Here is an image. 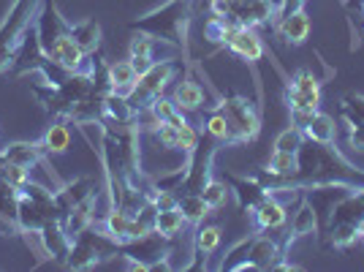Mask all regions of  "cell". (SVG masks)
Here are the masks:
<instances>
[{"label":"cell","mask_w":364,"mask_h":272,"mask_svg":"<svg viewBox=\"0 0 364 272\" xmlns=\"http://www.w3.org/2000/svg\"><path fill=\"white\" fill-rule=\"evenodd\" d=\"M182 226H185V218H182L180 207H171V210H158L155 212V231L161 234V237H174V234H180Z\"/></svg>","instance_id":"obj_28"},{"label":"cell","mask_w":364,"mask_h":272,"mask_svg":"<svg viewBox=\"0 0 364 272\" xmlns=\"http://www.w3.org/2000/svg\"><path fill=\"white\" fill-rule=\"evenodd\" d=\"M144 112L150 115L152 125H155V122H171L174 128H182V125L188 122L185 112L174 104V98H164V95H158V98H155V101H152Z\"/></svg>","instance_id":"obj_20"},{"label":"cell","mask_w":364,"mask_h":272,"mask_svg":"<svg viewBox=\"0 0 364 272\" xmlns=\"http://www.w3.org/2000/svg\"><path fill=\"white\" fill-rule=\"evenodd\" d=\"M286 258V245H280L272 237H250V245H247V253H245L242 261H237L231 270H274V264Z\"/></svg>","instance_id":"obj_7"},{"label":"cell","mask_w":364,"mask_h":272,"mask_svg":"<svg viewBox=\"0 0 364 272\" xmlns=\"http://www.w3.org/2000/svg\"><path fill=\"white\" fill-rule=\"evenodd\" d=\"M348 142L353 150L364 152V128H353V131L348 134Z\"/></svg>","instance_id":"obj_40"},{"label":"cell","mask_w":364,"mask_h":272,"mask_svg":"<svg viewBox=\"0 0 364 272\" xmlns=\"http://www.w3.org/2000/svg\"><path fill=\"white\" fill-rule=\"evenodd\" d=\"M318 231V212L316 207L310 204V199L304 197L299 199V207L294 212V221H291V231L289 237H286V248H291L296 240H302V237H310V234H316Z\"/></svg>","instance_id":"obj_13"},{"label":"cell","mask_w":364,"mask_h":272,"mask_svg":"<svg viewBox=\"0 0 364 272\" xmlns=\"http://www.w3.org/2000/svg\"><path fill=\"white\" fill-rule=\"evenodd\" d=\"M191 16H193V0H168L161 9H155L150 14L134 19L128 28L188 49V25H191Z\"/></svg>","instance_id":"obj_2"},{"label":"cell","mask_w":364,"mask_h":272,"mask_svg":"<svg viewBox=\"0 0 364 272\" xmlns=\"http://www.w3.org/2000/svg\"><path fill=\"white\" fill-rule=\"evenodd\" d=\"M304 142V134L299 131V128H286L283 134H277V139H274V150H283V152H296L299 147H302Z\"/></svg>","instance_id":"obj_35"},{"label":"cell","mask_w":364,"mask_h":272,"mask_svg":"<svg viewBox=\"0 0 364 272\" xmlns=\"http://www.w3.org/2000/svg\"><path fill=\"white\" fill-rule=\"evenodd\" d=\"M304 139H313V142H321V145H332L334 139H337V122H334V117L323 115V112H316L313 122L304 128Z\"/></svg>","instance_id":"obj_25"},{"label":"cell","mask_w":364,"mask_h":272,"mask_svg":"<svg viewBox=\"0 0 364 272\" xmlns=\"http://www.w3.org/2000/svg\"><path fill=\"white\" fill-rule=\"evenodd\" d=\"M41 150L46 155H63V152L71 147V128L65 122H55L44 131V136L38 139Z\"/></svg>","instance_id":"obj_21"},{"label":"cell","mask_w":364,"mask_h":272,"mask_svg":"<svg viewBox=\"0 0 364 272\" xmlns=\"http://www.w3.org/2000/svg\"><path fill=\"white\" fill-rule=\"evenodd\" d=\"M226 182L231 185L228 191H234L237 194V202H240V207L242 210H253L261 199L269 194V188L267 185H261V182H253V180H242V177H234V174H226Z\"/></svg>","instance_id":"obj_16"},{"label":"cell","mask_w":364,"mask_h":272,"mask_svg":"<svg viewBox=\"0 0 364 272\" xmlns=\"http://www.w3.org/2000/svg\"><path fill=\"white\" fill-rule=\"evenodd\" d=\"M289 88H296V90H302V93H321V82L313 71L302 68V71H296V74L289 79Z\"/></svg>","instance_id":"obj_36"},{"label":"cell","mask_w":364,"mask_h":272,"mask_svg":"<svg viewBox=\"0 0 364 272\" xmlns=\"http://www.w3.org/2000/svg\"><path fill=\"white\" fill-rule=\"evenodd\" d=\"M201 197L210 204V210H220V207H226V202H228V185L210 177V182L201 188Z\"/></svg>","instance_id":"obj_33"},{"label":"cell","mask_w":364,"mask_h":272,"mask_svg":"<svg viewBox=\"0 0 364 272\" xmlns=\"http://www.w3.org/2000/svg\"><path fill=\"white\" fill-rule=\"evenodd\" d=\"M213 3H215V0H201V3H198V9H204V11H207Z\"/></svg>","instance_id":"obj_41"},{"label":"cell","mask_w":364,"mask_h":272,"mask_svg":"<svg viewBox=\"0 0 364 272\" xmlns=\"http://www.w3.org/2000/svg\"><path fill=\"white\" fill-rule=\"evenodd\" d=\"M274 31H277L280 38H286V44L299 46V44H304L307 36H310V16H307L304 9H299V11H294L291 16H286L283 22H277Z\"/></svg>","instance_id":"obj_14"},{"label":"cell","mask_w":364,"mask_h":272,"mask_svg":"<svg viewBox=\"0 0 364 272\" xmlns=\"http://www.w3.org/2000/svg\"><path fill=\"white\" fill-rule=\"evenodd\" d=\"M215 109H218L228 120V125L234 128L237 145L253 142L258 136V131H261V115H258V109L250 104L245 95H226Z\"/></svg>","instance_id":"obj_6"},{"label":"cell","mask_w":364,"mask_h":272,"mask_svg":"<svg viewBox=\"0 0 364 272\" xmlns=\"http://www.w3.org/2000/svg\"><path fill=\"white\" fill-rule=\"evenodd\" d=\"M326 234H329V245H332V248L346 251V248H350L353 242L359 240V226H353V224H340V226L326 229Z\"/></svg>","instance_id":"obj_32"},{"label":"cell","mask_w":364,"mask_h":272,"mask_svg":"<svg viewBox=\"0 0 364 272\" xmlns=\"http://www.w3.org/2000/svg\"><path fill=\"white\" fill-rule=\"evenodd\" d=\"M223 49L228 52H234L237 58H242L247 63H258L264 58V41H261V36L256 33V28H240V31L231 36V41H228Z\"/></svg>","instance_id":"obj_12"},{"label":"cell","mask_w":364,"mask_h":272,"mask_svg":"<svg viewBox=\"0 0 364 272\" xmlns=\"http://www.w3.org/2000/svg\"><path fill=\"white\" fill-rule=\"evenodd\" d=\"M359 240L364 242V218H362V221H359Z\"/></svg>","instance_id":"obj_42"},{"label":"cell","mask_w":364,"mask_h":272,"mask_svg":"<svg viewBox=\"0 0 364 272\" xmlns=\"http://www.w3.org/2000/svg\"><path fill=\"white\" fill-rule=\"evenodd\" d=\"M269 177H277V180H289L291 174L296 172V152H283L274 150L267 161V169H264Z\"/></svg>","instance_id":"obj_27"},{"label":"cell","mask_w":364,"mask_h":272,"mask_svg":"<svg viewBox=\"0 0 364 272\" xmlns=\"http://www.w3.org/2000/svg\"><path fill=\"white\" fill-rule=\"evenodd\" d=\"M152 136L161 147L166 150H177V136H180V128H174L171 122H155L152 125Z\"/></svg>","instance_id":"obj_34"},{"label":"cell","mask_w":364,"mask_h":272,"mask_svg":"<svg viewBox=\"0 0 364 272\" xmlns=\"http://www.w3.org/2000/svg\"><path fill=\"white\" fill-rule=\"evenodd\" d=\"M152 46H155V38L147 36V33H136L131 38V58L128 61L134 63V68H136L139 74H144L152 63H155L152 61Z\"/></svg>","instance_id":"obj_24"},{"label":"cell","mask_w":364,"mask_h":272,"mask_svg":"<svg viewBox=\"0 0 364 272\" xmlns=\"http://www.w3.org/2000/svg\"><path fill=\"white\" fill-rule=\"evenodd\" d=\"M19 194H22V188L0 177V237L22 231L19 229Z\"/></svg>","instance_id":"obj_11"},{"label":"cell","mask_w":364,"mask_h":272,"mask_svg":"<svg viewBox=\"0 0 364 272\" xmlns=\"http://www.w3.org/2000/svg\"><path fill=\"white\" fill-rule=\"evenodd\" d=\"M204 98H207V95H204V88H201L191 74L182 76V82L174 88V104L180 106L182 112H196V109H201Z\"/></svg>","instance_id":"obj_19"},{"label":"cell","mask_w":364,"mask_h":272,"mask_svg":"<svg viewBox=\"0 0 364 272\" xmlns=\"http://www.w3.org/2000/svg\"><path fill=\"white\" fill-rule=\"evenodd\" d=\"M207 134L213 136V139H218V142H226V145H237V136H234V128L228 125V120L215 109L213 115L207 117Z\"/></svg>","instance_id":"obj_30"},{"label":"cell","mask_w":364,"mask_h":272,"mask_svg":"<svg viewBox=\"0 0 364 272\" xmlns=\"http://www.w3.org/2000/svg\"><path fill=\"white\" fill-rule=\"evenodd\" d=\"M304 3H307V0H280V3H277V11H274L272 28L277 25V22H283L286 16L294 14V11H299V9H304Z\"/></svg>","instance_id":"obj_38"},{"label":"cell","mask_w":364,"mask_h":272,"mask_svg":"<svg viewBox=\"0 0 364 272\" xmlns=\"http://www.w3.org/2000/svg\"><path fill=\"white\" fill-rule=\"evenodd\" d=\"M41 0H14L11 11L0 22V74L9 71L16 61V52L36 22Z\"/></svg>","instance_id":"obj_3"},{"label":"cell","mask_w":364,"mask_h":272,"mask_svg":"<svg viewBox=\"0 0 364 272\" xmlns=\"http://www.w3.org/2000/svg\"><path fill=\"white\" fill-rule=\"evenodd\" d=\"M107 76H109V88L112 93H120V95H128L134 90L139 79V71L134 68L131 61H117V63H109L107 66Z\"/></svg>","instance_id":"obj_18"},{"label":"cell","mask_w":364,"mask_h":272,"mask_svg":"<svg viewBox=\"0 0 364 272\" xmlns=\"http://www.w3.org/2000/svg\"><path fill=\"white\" fill-rule=\"evenodd\" d=\"M277 3L274 0H228V16L237 19L242 28L272 25Z\"/></svg>","instance_id":"obj_8"},{"label":"cell","mask_w":364,"mask_h":272,"mask_svg":"<svg viewBox=\"0 0 364 272\" xmlns=\"http://www.w3.org/2000/svg\"><path fill=\"white\" fill-rule=\"evenodd\" d=\"M180 71H182V66L177 61H161V63H152L144 74H139L134 90L125 95V101L134 109V115H141L158 95H164L166 85L180 74Z\"/></svg>","instance_id":"obj_5"},{"label":"cell","mask_w":364,"mask_h":272,"mask_svg":"<svg viewBox=\"0 0 364 272\" xmlns=\"http://www.w3.org/2000/svg\"><path fill=\"white\" fill-rule=\"evenodd\" d=\"M220 237H223L220 226H201L198 229L196 237H193V251H196V261L191 264L193 270H201V258L207 261V256H210L215 248L220 245Z\"/></svg>","instance_id":"obj_22"},{"label":"cell","mask_w":364,"mask_h":272,"mask_svg":"<svg viewBox=\"0 0 364 272\" xmlns=\"http://www.w3.org/2000/svg\"><path fill=\"white\" fill-rule=\"evenodd\" d=\"M3 152V158H9L11 164H19V167L25 169H33V167H44L46 164V152L41 150V145L38 142H14V145H9Z\"/></svg>","instance_id":"obj_15"},{"label":"cell","mask_w":364,"mask_h":272,"mask_svg":"<svg viewBox=\"0 0 364 272\" xmlns=\"http://www.w3.org/2000/svg\"><path fill=\"white\" fill-rule=\"evenodd\" d=\"M286 104H289V109L318 112L321 93H302V90H296V88H286Z\"/></svg>","instance_id":"obj_31"},{"label":"cell","mask_w":364,"mask_h":272,"mask_svg":"<svg viewBox=\"0 0 364 272\" xmlns=\"http://www.w3.org/2000/svg\"><path fill=\"white\" fill-rule=\"evenodd\" d=\"M242 25L237 22V19H231V16H210V22L204 25V36H207V41H213V44H220L226 46L231 41V36L240 31Z\"/></svg>","instance_id":"obj_23"},{"label":"cell","mask_w":364,"mask_h":272,"mask_svg":"<svg viewBox=\"0 0 364 272\" xmlns=\"http://www.w3.org/2000/svg\"><path fill=\"white\" fill-rule=\"evenodd\" d=\"M250 218H253V234L258 231H269V229H283L286 221H289V207L277 199V194H267V197L258 202L256 207L250 210Z\"/></svg>","instance_id":"obj_10"},{"label":"cell","mask_w":364,"mask_h":272,"mask_svg":"<svg viewBox=\"0 0 364 272\" xmlns=\"http://www.w3.org/2000/svg\"><path fill=\"white\" fill-rule=\"evenodd\" d=\"M33 28H36V38H38L41 49H46L58 36L68 33L71 22L60 14V9H58L55 0H41V9H38V14H36V25H33Z\"/></svg>","instance_id":"obj_9"},{"label":"cell","mask_w":364,"mask_h":272,"mask_svg":"<svg viewBox=\"0 0 364 272\" xmlns=\"http://www.w3.org/2000/svg\"><path fill=\"white\" fill-rule=\"evenodd\" d=\"M340 115L346 117V122L353 128H364V95L359 93H350L340 101Z\"/></svg>","instance_id":"obj_29"},{"label":"cell","mask_w":364,"mask_h":272,"mask_svg":"<svg viewBox=\"0 0 364 272\" xmlns=\"http://www.w3.org/2000/svg\"><path fill=\"white\" fill-rule=\"evenodd\" d=\"M198 142H201V134H198L196 125H191V122H185L180 128V136H177V150H182L185 155H191V152L198 147Z\"/></svg>","instance_id":"obj_37"},{"label":"cell","mask_w":364,"mask_h":272,"mask_svg":"<svg viewBox=\"0 0 364 272\" xmlns=\"http://www.w3.org/2000/svg\"><path fill=\"white\" fill-rule=\"evenodd\" d=\"M120 253V245L109 237L101 224L87 226L85 231H79L74 240H71V251L65 258V267L71 270H90L95 264H101L104 258L117 256Z\"/></svg>","instance_id":"obj_4"},{"label":"cell","mask_w":364,"mask_h":272,"mask_svg":"<svg viewBox=\"0 0 364 272\" xmlns=\"http://www.w3.org/2000/svg\"><path fill=\"white\" fill-rule=\"evenodd\" d=\"M177 207H180L185 224H201V221H204V218L213 212L201 194H185V197H180Z\"/></svg>","instance_id":"obj_26"},{"label":"cell","mask_w":364,"mask_h":272,"mask_svg":"<svg viewBox=\"0 0 364 272\" xmlns=\"http://www.w3.org/2000/svg\"><path fill=\"white\" fill-rule=\"evenodd\" d=\"M68 36L74 38L79 49L85 55H95L101 49V25L95 19H85V22H71Z\"/></svg>","instance_id":"obj_17"},{"label":"cell","mask_w":364,"mask_h":272,"mask_svg":"<svg viewBox=\"0 0 364 272\" xmlns=\"http://www.w3.org/2000/svg\"><path fill=\"white\" fill-rule=\"evenodd\" d=\"M291 185H267L269 191H296L307 185H364V167H353L348 158L332 145H321L304 139L296 150V172L291 174Z\"/></svg>","instance_id":"obj_1"},{"label":"cell","mask_w":364,"mask_h":272,"mask_svg":"<svg viewBox=\"0 0 364 272\" xmlns=\"http://www.w3.org/2000/svg\"><path fill=\"white\" fill-rule=\"evenodd\" d=\"M313 115H316V112H304V109H291V125H294V128H299V131L304 134V128H307V125L313 122Z\"/></svg>","instance_id":"obj_39"}]
</instances>
